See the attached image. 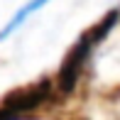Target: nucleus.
<instances>
[{
  "mask_svg": "<svg viewBox=\"0 0 120 120\" xmlns=\"http://www.w3.org/2000/svg\"><path fill=\"white\" fill-rule=\"evenodd\" d=\"M47 3H49V0H30V3H25L22 8H20L17 12L12 15V20H10V22L5 25L3 30H0V42H3L5 37H10V34H12V32L17 30L20 25H25V20L30 17V15H34L37 10H42V8H44V5H47Z\"/></svg>",
  "mask_w": 120,
  "mask_h": 120,
  "instance_id": "nucleus-3",
  "label": "nucleus"
},
{
  "mask_svg": "<svg viewBox=\"0 0 120 120\" xmlns=\"http://www.w3.org/2000/svg\"><path fill=\"white\" fill-rule=\"evenodd\" d=\"M69 120H86V118H69Z\"/></svg>",
  "mask_w": 120,
  "mask_h": 120,
  "instance_id": "nucleus-5",
  "label": "nucleus"
},
{
  "mask_svg": "<svg viewBox=\"0 0 120 120\" xmlns=\"http://www.w3.org/2000/svg\"><path fill=\"white\" fill-rule=\"evenodd\" d=\"M0 120H17V115L12 110H8L5 105H0Z\"/></svg>",
  "mask_w": 120,
  "mask_h": 120,
  "instance_id": "nucleus-4",
  "label": "nucleus"
},
{
  "mask_svg": "<svg viewBox=\"0 0 120 120\" xmlns=\"http://www.w3.org/2000/svg\"><path fill=\"white\" fill-rule=\"evenodd\" d=\"M118 20H120V10H110L96 27L86 30L83 34L74 42V47L66 52L61 66H59L56 81H54V86H56V91L61 96H69V93L76 91V86H79V81H81V74H83V69H86V64H88L91 54H93V49L108 37V32L115 27Z\"/></svg>",
  "mask_w": 120,
  "mask_h": 120,
  "instance_id": "nucleus-1",
  "label": "nucleus"
},
{
  "mask_svg": "<svg viewBox=\"0 0 120 120\" xmlns=\"http://www.w3.org/2000/svg\"><path fill=\"white\" fill-rule=\"evenodd\" d=\"M52 93H54L52 79H39V81H34V83L25 86V88H15L12 93H8L0 105H5L8 110H12L15 115L20 118V115H27V113L42 108L49 98H52Z\"/></svg>",
  "mask_w": 120,
  "mask_h": 120,
  "instance_id": "nucleus-2",
  "label": "nucleus"
}]
</instances>
